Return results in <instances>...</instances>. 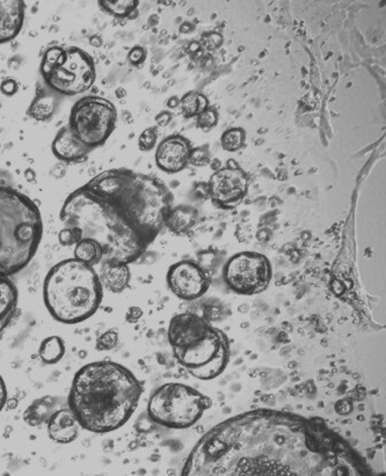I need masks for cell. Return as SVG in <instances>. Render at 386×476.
<instances>
[{"label": "cell", "instance_id": "484cf974", "mask_svg": "<svg viewBox=\"0 0 386 476\" xmlns=\"http://www.w3.org/2000/svg\"><path fill=\"white\" fill-rule=\"evenodd\" d=\"M222 147L228 152H237L243 149L246 142V131L242 128H231L222 135Z\"/></svg>", "mask_w": 386, "mask_h": 476}, {"label": "cell", "instance_id": "44dd1931", "mask_svg": "<svg viewBox=\"0 0 386 476\" xmlns=\"http://www.w3.org/2000/svg\"><path fill=\"white\" fill-rule=\"evenodd\" d=\"M74 253L76 260L81 261L89 267L94 268L103 262V248L98 242L91 239H81L76 242Z\"/></svg>", "mask_w": 386, "mask_h": 476}, {"label": "cell", "instance_id": "e0dca14e", "mask_svg": "<svg viewBox=\"0 0 386 476\" xmlns=\"http://www.w3.org/2000/svg\"><path fill=\"white\" fill-rule=\"evenodd\" d=\"M199 221V213L195 208L189 206H179L171 208L165 217L164 226L175 235H186L194 228Z\"/></svg>", "mask_w": 386, "mask_h": 476}, {"label": "cell", "instance_id": "9a60e30c", "mask_svg": "<svg viewBox=\"0 0 386 476\" xmlns=\"http://www.w3.org/2000/svg\"><path fill=\"white\" fill-rule=\"evenodd\" d=\"M52 149L56 157L67 162H81L92 151L78 140L69 127L59 130L52 142Z\"/></svg>", "mask_w": 386, "mask_h": 476}, {"label": "cell", "instance_id": "f1b7e54d", "mask_svg": "<svg viewBox=\"0 0 386 476\" xmlns=\"http://www.w3.org/2000/svg\"><path fill=\"white\" fill-rule=\"evenodd\" d=\"M157 140H158V127H150L145 129L138 138L140 150L144 152L151 151L156 147Z\"/></svg>", "mask_w": 386, "mask_h": 476}, {"label": "cell", "instance_id": "5b68a950", "mask_svg": "<svg viewBox=\"0 0 386 476\" xmlns=\"http://www.w3.org/2000/svg\"><path fill=\"white\" fill-rule=\"evenodd\" d=\"M43 296L50 314L59 323L72 325L83 323L98 311L103 286L94 268L69 259L49 271Z\"/></svg>", "mask_w": 386, "mask_h": 476}, {"label": "cell", "instance_id": "7a4b0ae2", "mask_svg": "<svg viewBox=\"0 0 386 476\" xmlns=\"http://www.w3.org/2000/svg\"><path fill=\"white\" fill-rule=\"evenodd\" d=\"M173 194L153 176L131 169L100 173L65 199L61 240L98 242L103 262L129 264L140 259L164 228Z\"/></svg>", "mask_w": 386, "mask_h": 476}, {"label": "cell", "instance_id": "2e32d148", "mask_svg": "<svg viewBox=\"0 0 386 476\" xmlns=\"http://www.w3.org/2000/svg\"><path fill=\"white\" fill-rule=\"evenodd\" d=\"M48 433L52 440L57 443L67 444L74 442L79 433L81 424L70 408L57 409L50 416L48 422Z\"/></svg>", "mask_w": 386, "mask_h": 476}, {"label": "cell", "instance_id": "8992f818", "mask_svg": "<svg viewBox=\"0 0 386 476\" xmlns=\"http://www.w3.org/2000/svg\"><path fill=\"white\" fill-rule=\"evenodd\" d=\"M42 232L36 204L12 188L0 187V275L8 277L30 263Z\"/></svg>", "mask_w": 386, "mask_h": 476}, {"label": "cell", "instance_id": "277c9868", "mask_svg": "<svg viewBox=\"0 0 386 476\" xmlns=\"http://www.w3.org/2000/svg\"><path fill=\"white\" fill-rule=\"evenodd\" d=\"M167 335L178 362L193 377L211 380L223 374L230 359V341L206 318L191 312L177 314Z\"/></svg>", "mask_w": 386, "mask_h": 476}, {"label": "cell", "instance_id": "d4e9b609", "mask_svg": "<svg viewBox=\"0 0 386 476\" xmlns=\"http://www.w3.org/2000/svg\"><path fill=\"white\" fill-rule=\"evenodd\" d=\"M100 6L109 14L116 18H125L133 14L138 6L137 0H115V1H100Z\"/></svg>", "mask_w": 386, "mask_h": 476}, {"label": "cell", "instance_id": "3957f363", "mask_svg": "<svg viewBox=\"0 0 386 476\" xmlns=\"http://www.w3.org/2000/svg\"><path fill=\"white\" fill-rule=\"evenodd\" d=\"M142 393L138 379L121 364L91 363L74 376L69 406L81 428L91 433H111L131 418Z\"/></svg>", "mask_w": 386, "mask_h": 476}, {"label": "cell", "instance_id": "30bf717a", "mask_svg": "<svg viewBox=\"0 0 386 476\" xmlns=\"http://www.w3.org/2000/svg\"><path fill=\"white\" fill-rule=\"evenodd\" d=\"M223 275L233 292L253 296L264 292L272 282V264L264 254L242 252L226 262Z\"/></svg>", "mask_w": 386, "mask_h": 476}, {"label": "cell", "instance_id": "6da1fadb", "mask_svg": "<svg viewBox=\"0 0 386 476\" xmlns=\"http://www.w3.org/2000/svg\"><path fill=\"white\" fill-rule=\"evenodd\" d=\"M189 476H372L346 440L319 418L257 409L222 422L191 450Z\"/></svg>", "mask_w": 386, "mask_h": 476}, {"label": "cell", "instance_id": "83f0119b", "mask_svg": "<svg viewBox=\"0 0 386 476\" xmlns=\"http://www.w3.org/2000/svg\"><path fill=\"white\" fill-rule=\"evenodd\" d=\"M210 160H211V153H210L209 147L203 145V147L191 149L188 165L193 167H204L209 165Z\"/></svg>", "mask_w": 386, "mask_h": 476}, {"label": "cell", "instance_id": "7402d4cb", "mask_svg": "<svg viewBox=\"0 0 386 476\" xmlns=\"http://www.w3.org/2000/svg\"><path fill=\"white\" fill-rule=\"evenodd\" d=\"M179 107L184 118H196L209 108V101L203 93L189 92L181 98Z\"/></svg>", "mask_w": 386, "mask_h": 476}, {"label": "cell", "instance_id": "cb8c5ba5", "mask_svg": "<svg viewBox=\"0 0 386 476\" xmlns=\"http://www.w3.org/2000/svg\"><path fill=\"white\" fill-rule=\"evenodd\" d=\"M55 98L49 94H40L30 105L28 114L30 118L37 121H49L52 120L55 111Z\"/></svg>", "mask_w": 386, "mask_h": 476}, {"label": "cell", "instance_id": "9c48e42d", "mask_svg": "<svg viewBox=\"0 0 386 476\" xmlns=\"http://www.w3.org/2000/svg\"><path fill=\"white\" fill-rule=\"evenodd\" d=\"M116 108L109 100L100 96H85L71 109L69 128L89 149L106 143L116 125Z\"/></svg>", "mask_w": 386, "mask_h": 476}, {"label": "cell", "instance_id": "ac0fdd59", "mask_svg": "<svg viewBox=\"0 0 386 476\" xmlns=\"http://www.w3.org/2000/svg\"><path fill=\"white\" fill-rule=\"evenodd\" d=\"M99 275L100 282L111 292H122L130 282V269L128 264H116L101 262Z\"/></svg>", "mask_w": 386, "mask_h": 476}, {"label": "cell", "instance_id": "1f68e13d", "mask_svg": "<svg viewBox=\"0 0 386 476\" xmlns=\"http://www.w3.org/2000/svg\"><path fill=\"white\" fill-rule=\"evenodd\" d=\"M172 118H173V115L169 111H162L160 114L157 115L156 118V122H157V125L160 127V128H165L167 125L172 122Z\"/></svg>", "mask_w": 386, "mask_h": 476}, {"label": "cell", "instance_id": "f546056e", "mask_svg": "<svg viewBox=\"0 0 386 476\" xmlns=\"http://www.w3.org/2000/svg\"><path fill=\"white\" fill-rule=\"evenodd\" d=\"M223 37L218 33H210L203 37V43L208 49H216L221 47Z\"/></svg>", "mask_w": 386, "mask_h": 476}, {"label": "cell", "instance_id": "7c38bea8", "mask_svg": "<svg viewBox=\"0 0 386 476\" xmlns=\"http://www.w3.org/2000/svg\"><path fill=\"white\" fill-rule=\"evenodd\" d=\"M167 284L178 298L195 301L209 290L210 276L195 261L184 260L169 268Z\"/></svg>", "mask_w": 386, "mask_h": 476}, {"label": "cell", "instance_id": "836d02e7", "mask_svg": "<svg viewBox=\"0 0 386 476\" xmlns=\"http://www.w3.org/2000/svg\"><path fill=\"white\" fill-rule=\"evenodd\" d=\"M169 101H172V103H169V106L171 107V108H174V107H177L178 105H179V101H178V100L175 99V98L169 100Z\"/></svg>", "mask_w": 386, "mask_h": 476}, {"label": "cell", "instance_id": "ffe728a7", "mask_svg": "<svg viewBox=\"0 0 386 476\" xmlns=\"http://www.w3.org/2000/svg\"><path fill=\"white\" fill-rule=\"evenodd\" d=\"M57 400L52 396H43L41 399H37L30 404L27 411H25L23 418L27 424L32 426H39V425L47 423L49 418L55 413L57 409Z\"/></svg>", "mask_w": 386, "mask_h": 476}, {"label": "cell", "instance_id": "5bb4252c", "mask_svg": "<svg viewBox=\"0 0 386 476\" xmlns=\"http://www.w3.org/2000/svg\"><path fill=\"white\" fill-rule=\"evenodd\" d=\"M25 3L20 0H0V43L13 40L23 28Z\"/></svg>", "mask_w": 386, "mask_h": 476}, {"label": "cell", "instance_id": "ba28073f", "mask_svg": "<svg viewBox=\"0 0 386 476\" xmlns=\"http://www.w3.org/2000/svg\"><path fill=\"white\" fill-rule=\"evenodd\" d=\"M211 407V400L191 386L169 382L156 389L149 400L147 413L158 424L186 429L195 424Z\"/></svg>", "mask_w": 386, "mask_h": 476}, {"label": "cell", "instance_id": "603a6c76", "mask_svg": "<svg viewBox=\"0 0 386 476\" xmlns=\"http://www.w3.org/2000/svg\"><path fill=\"white\" fill-rule=\"evenodd\" d=\"M41 358L47 364H56L63 358L65 354V345L58 336L47 337L41 343L39 349Z\"/></svg>", "mask_w": 386, "mask_h": 476}, {"label": "cell", "instance_id": "52a82bcc", "mask_svg": "<svg viewBox=\"0 0 386 476\" xmlns=\"http://www.w3.org/2000/svg\"><path fill=\"white\" fill-rule=\"evenodd\" d=\"M41 74L49 87L63 96H77L96 79L92 57L79 48L49 49L41 62Z\"/></svg>", "mask_w": 386, "mask_h": 476}, {"label": "cell", "instance_id": "d6986e66", "mask_svg": "<svg viewBox=\"0 0 386 476\" xmlns=\"http://www.w3.org/2000/svg\"><path fill=\"white\" fill-rule=\"evenodd\" d=\"M18 306V290L8 276L0 275V333L8 327Z\"/></svg>", "mask_w": 386, "mask_h": 476}, {"label": "cell", "instance_id": "4fadbf2b", "mask_svg": "<svg viewBox=\"0 0 386 476\" xmlns=\"http://www.w3.org/2000/svg\"><path fill=\"white\" fill-rule=\"evenodd\" d=\"M191 144L184 136L172 135L162 140L156 151V162L166 173L184 171L189 162Z\"/></svg>", "mask_w": 386, "mask_h": 476}, {"label": "cell", "instance_id": "d6a6232c", "mask_svg": "<svg viewBox=\"0 0 386 476\" xmlns=\"http://www.w3.org/2000/svg\"><path fill=\"white\" fill-rule=\"evenodd\" d=\"M6 401H8V389H6L3 378L0 377V411L4 409Z\"/></svg>", "mask_w": 386, "mask_h": 476}, {"label": "cell", "instance_id": "4dcf8cb0", "mask_svg": "<svg viewBox=\"0 0 386 476\" xmlns=\"http://www.w3.org/2000/svg\"><path fill=\"white\" fill-rule=\"evenodd\" d=\"M145 56H147L145 50H144L143 48H140V47H136V48H133V50L130 52V54H129V59H130V62L137 65V64H140V63L144 62Z\"/></svg>", "mask_w": 386, "mask_h": 476}, {"label": "cell", "instance_id": "4316f807", "mask_svg": "<svg viewBox=\"0 0 386 476\" xmlns=\"http://www.w3.org/2000/svg\"><path fill=\"white\" fill-rule=\"evenodd\" d=\"M218 118L219 115L217 110L215 108H206L199 116H196V125L202 131H210L218 125Z\"/></svg>", "mask_w": 386, "mask_h": 476}, {"label": "cell", "instance_id": "8fae6325", "mask_svg": "<svg viewBox=\"0 0 386 476\" xmlns=\"http://www.w3.org/2000/svg\"><path fill=\"white\" fill-rule=\"evenodd\" d=\"M250 186L247 173L235 160L213 173L206 186L208 195L219 209L230 210L239 206L246 197Z\"/></svg>", "mask_w": 386, "mask_h": 476}]
</instances>
